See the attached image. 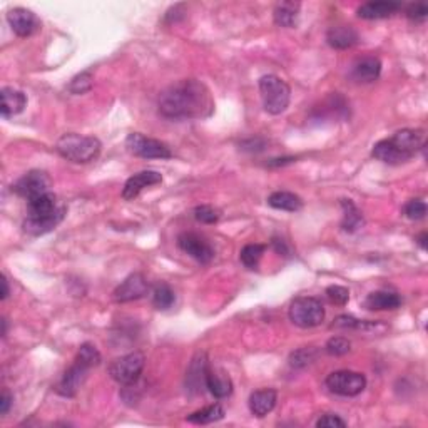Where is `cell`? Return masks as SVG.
<instances>
[{"label":"cell","mask_w":428,"mask_h":428,"mask_svg":"<svg viewBox=\"0 0 428 428\" xmlns=\"http://www.w3.org/2000/svg\"><path fill=\"white\" fill-rule=\"evenodd\" d=\"M159 114L166 119H203L214 111L209 89L198 79H182L161 92Z\"/></svg>","instance_id":"6da1fadb"},{"label":"cell","mask_w":428,"mask_h":428,"mask_svg":"<svg viewBox=\"0 0 428 428\" xmlns=\"http://www.w3.org/2000/svg\"><path fill=\"white\" fill-rule=\"evenodd\" d=\"M103 144L97 137L83 136V134L67 132L55 142V151L67 161L76 164H87L99 157Z\"/></svg>","instance_id":"7a4b0ae2"},{"label":"cell","mask_w":428,"mask_h":428,"mask_svg":"<svg viewBox=\"0 0 428 428\" xmlns=\"http://www.w3.org/2000/svg\"><path fill=\"white\" fill-rule=\"evenodd\" d=\"M259 92L264 111L271 116H278L288 109L291 101V89L283 79L275 74L263 76L259 79Z\"/></svg>","instance_id":"3957f363"},{"label":"cell","mask_w":428,"mask_h":428,"mask_svg":"<svg viewBox=\"0 0 428 428\" xmlns=\"http://www.w3.org/2000/svg\"><path fill=\"white\" fill-rule=\"evenodd\" d=\"M289 320L300 328H315L325 320V308L320 300L311 296H301L289 305Z\"/></svg>","instance_id":"277c9868"},{"label":"cell","mask_w":428,"mask_h":428,"mask_svg":"<svg viewBox=\"0 0 428 428\" xmlns=\"http://www.w3.org/2000/svg\"><path fill=\"white\" fill-rule=\"evenodd\" d=\"M144 365V353L132 352L121 358H116V360L109 365V375H111L112 380L119 383V385H132V383L139 382Z\"/></svg>","instance_id":"5b68a950"},{"label":"cell","mask_w":428,"mask_h":428,"mask_svg":"<svg viewBox=\"0 0 428 428\" xmlns=\"http://www.w3.org/2000/svg\"><path fill=\"white\" fill-rule=\"evenodd\" d=\"M326 388L340 397H357L366 388V378L363 373L352 372V370H340L326 377Z\"/></svg>","instance_id":"8992f818"},{"label":"cell","mask_w":428,"mask_h":428,"mask_svg":"<svg viewBox=\"0 0 428 428\" xmlns=\"http://www.w3.org/2000/svg\"><path fill=\"white\" fill-rule=\"evenodd\" d=\"M126 148L134 156L142 159H171L173 153H171L169 146L164 142L153 139V137L142 136L141 132H130L126 139Z\"/></svg>","instance_id":"52a82bcc"},{"label":"cell","mask_w":428,"mask_h":428,"mask_svg":"<svg viewBox=\"0 0 428 428\" xmlns=\"http://www.w3.org/2000/svg\"><path fill=\"white\" fill-rule=\"evenodd\" d=\"M52 187V179L46 171H28L27 174H24L22 178L17 179L15 185H12V191L15 194H19L24 199H34L37 196L51 193Z\"/></svg>","instance_id":"ba28073f"},{"label":"cell","mask_w":428,"mask_h":428,"mask_svg":"<svg viewBox=\"0 0 428 428\" xmlns=\"http://www.w3.org/2000/svg\"><path fill=\"white\" fill-rule=\"evenodd\" d=\"M179 250L185 251L191 258L201 264L211 263L214 258V250L203 236L196 233H181L178 236Z\"/></svg>","instance_id":"9c48e42d"},{"label":"cell","mask_w":428,"mask_h":428,"mask_svg":"<svg viewBox=\"0 0 428 428\" xmlns=\"http://www.w3.org/2000/svg\"><path fill=\"white\" fill-rule=\"evenodd\" d=\"M149 293V283L141 273H132L114 289L112 298L116 303H129V301L144 298Z\"/></svg>","instance_id":"30bf717a"},{"label":"cell","mask_w":428,"mask_h":428,"mask_svg":"<svg viewBox=\"0 0 428 428\" xmlns=\"http://www.w3.org/2000/svg\"><path fill=\"white\" fill-rule=\"evenodd\" d=\"M87 366L79 363V361H74V365L71 366L69 370H65V373L62 375L59 383H57L55 391L60 395V397L65 398H74L79 390L83 388V385L87 380V373H89Z\"/></svg>","instance_id":"8fae6325"},{"label":"cell","mask_w":428,"mask_h":428,"mask_svg":"<svg viewBox=\"0 0 428 428\" xmlns=\"http://www.w3.org/2000/svg\"><path fill=\"white\" fill-rule=\"evenodd\" d=\"M7 20H9V26L14 31V34L19 35V37H31L40 27L37 15L32 10L24 9V7H15V9L9 10Z\"/></svg>","instance_id":"7c38bea8"},{"label":"cell","mask_w":428,"mask_h":428,"mask_svg":"<svg viewBox=\"0 0 428 428\" xmlns=\"http://www.w3.org/2000/svg\"><path fill=\"white\" fill-rule=\"evenodd\" d=\"M65 218V206H59L52 214L42 216V218H26L24 219V231L31 236H44L55 230Z\"/></svg>","instance_id":"4fadbf2b"},{"label":"cell","mask_w":428,"mask_h":428,"mask_svg":"<svg viewBox=\"0 0 428 428\" xmlns=\"http://www.w3.org/2000/svg\"><path fill=\"white\" fill-rule=\"evenodd\" d=\"M161 182L162 176L157 171H141V173L134 174V176H130L128 181H126L124 189H122V198H124L126 201H132V199H136L137 196L141 194L142 189L161 185Z\"/></svg>","instance_id":"5bb4252c"},{"label":"cell","mask_w":428,"mask_h":428,"mask_svg":"<svg viewBox=\"0 0 428 428\" xmlns=\"http://www.w3.org/2000/svg\"><path fill=\"white\" fill-rule=\"evenodd\" d=\"M382 74V62L378 57L368 55L363 57V59L357 60L353 64L352 72H350V77L354 80V83L360 84H370L375 83Z\"/></svg>","instance_id":"9a60e30c"},{"label":"cell","mask_w":428,"mask_h":428,"mask_svg":"<svg viewBox=\"0 0 428 428\" xmlns=\"http://www.w3.org/2000/svg\"><path fill=\"white\" fill-rule=\"evenodd\" d=\"M402 9V3L391 2V0H378V2H366L358 7L357 14L360 19L378 20L388 19Z\"/></svg>","instance_id":"2e32d148"},{"label":"cell","mask_w":428,"mask_h":428,"mask_svg":"<svg viewBox=\"0 0 428 428\" xmlns=\"http://www.w3.org/2000/svg\"><path fill=\"white\" fill-rule=\"evenodd\" d=\"M209 368L207 365L206 353H196V357L191 361L189 370L186 373V386L189 391H201V386H206V372Z\"/></svg>","instance_id":"e0dca14e"},{"label":"cell","mask_w":428,"mask_h":428,"mask_svg":"<svg viewBox=\"0 0 428 428\" xmlns=\"http://www.w3.org/2000/svg\"><path fill=\"white\" fill-rule=\"evenodd\" d=\"M276 402H278V393L276 390L273 388H263V390H256L250 395V410L255 417L263 418L266 417L270 411L276 406Z\"/></svg>","instance_id":"ac0fdd59"},{"label":"cell","mask_w":428,"mask_h":428,"mask_svg":"<svg viewBox=\"0 0 428 428\" xmlns=\"http://www.w3.org/2000/svg\"><path fill=\"white\" fill-rule=\"evenodd\" d=\"M358 32L352 26H333L326 34V42L329 47L338 49V51H345V49H352L357 46Z\"/></svg>","instance_id":"d6986e66"},{"label":"cell","mask_w":428,"mask_h":428,"mask_svg":"<svg viewBox=\"0 0 428 428\" xmlns=\"http://www.w3.org/2000/svg\"><path fill=\"white\" fill-rule=\"evenodd\" d=\"M0 97H2V117H14L26 109L27 105V96L22 91H17L14 87H3L0 91Z\"/></svg>","instance_id":"ffe728a7"},{"label":"cell","mask_w":428,"mask_h":428,"mask_svg":"<svg viewBox=\"0 0 428 428\" xmlns=\"http://www.w3.org/2000/svg\"><path fill=\"white\" fill-rule=\"evenodd\" d=\"M372 156L375 159H378V161L385 162V164H390V166H398V164H403V162L410 161V159L406 157L405 154H403L402 151L398 149L390 139L378 141L377 144L373 146Z\"/></svg>","instance_id":"44dd1931"},{"label":"cell","mask_w":428,"mask_h":428,"mask_svg":"<svg viewBox=\"0 0 428 428\" xmlns=\"http://www.w3.org/2000/svg\"><path fill=\"white\" fill-rule=\"evenodd\" d=\"M402 305V298L397 293L391 291H373L366 296L363 307L370 311H386V309H397Z\"/></svg>","instance_id":"7402d4cb"},{"label":"cell","mask_w":428,"mask_h":428,"mask_svg":"<svg viewBox=\"0 0 428 428\" xmlns=\"http://www.w3.org/2000/svg\"><path fill=\"white\" fill-rule=\"evenodd\" d=\"M300 9H301L300 2H280L278 6L275 7V12H273L275 24L284 28L296 27V24H298Z\"/></svg>","instance_id":"603a6c76"},{"label":"cell","mask_w":428,"mask_h":428,"mask_svg":"<svg viewBox=\"0 0 428 428\" xmlns=\"http://www.w3.org/2000/svg\"><path fill=\"white\" fill-rule=\"evenodd\" d=\"M206 388L211 391V395H214L216 398H228L233 393V382L228 375L213 372L211 368H207L206 372Z\"/></svg>","instance_id":"cb8c5ba5"},{"label":"cell","mask_w":428,"mask_h":428,"mask_svg":"<svg viewBox=\"0 0 428 428\" xmlns=\"http://www.w3.org/2000/svg\"><path fill=\"white\" fill-rule=\"evenodd\" d=\"M57 199L52 193L37 196L34 199H28L27 201V216L26 218H42V216L52 214L57 211Z\"/></svg>","instance_id":"d4e9b609"},{"label":"cell","mask_w":428,"mask_h":428,"mask_svg":"<svg viewBox=\"0 0 428 428\" xmlns=\"http://www.w3.org/2000/svg\"><path fill=\"white\" fill-rule=\"evenodd\" d=\"M268 205L275 207V209L296 213V211H300L301 207H303V199H301L298 194L289 193V191H276V193L270 194Z\"/></svg>","instance_id":"484cf974"},{"label":"cell","mask_w":428,"mask_h":428,"mask_svg":"<svg viewBox=\"0 0 428 428\" xmlns=\"http://www.w3.org/2000/svg\"><path fill=\"white\" fill-rule=\"evenodd\" d=\"M340 205L341 209H343V221H341L343 231H346V233H354V231L360 230V228L363 226L365 219L357 205H354L352 199H341Z\"/></svg>","instance_id":"4316f807"},{"label":"cell","mask_w":428,"mask_h":428,"mask_svg":"<svg viewBox=\"0 0 428 428\" xmlns=\"http://www.w3.org/2000/svg\"><path fill=\"white\" fill-rule=\"evenodd\" d=\"M224 418V409L219 403H214V405L205 406L203 410L194 411L187 417V422L196 423V425H207V423H214L219 422V420Z\"/></svg>","instance_id":"83f0119b"},{"label":"cell","mask_w":428,"mask_h":428,"mask_svg":"<svg viewBox=\"0 0 428 428\" xmlns=\"http://www.w3.org/2000/svg\"><path fill=\"white\" fill-rule=\"evenodd\" d=\"M264 251H266V246H264V244L258 243L246 244V246L241 250V252H239V259H241V263L248 268V270H256L261 258H263Z\"/></svg>","instance_id":"f1b7e54d"},{"label":"cell","mask_w":428,"mask_h":428,"mask_svg":"<svg viewBox=\"0 0 428 428\" xmlns=\"http://www.w3.org/2000/svg\"><path fill=\"white\" fill-rule=\"evenodd\" d=\"M176 301L173 288L168 283H157L153 289V305L157 309H169Z\"/></svg>","instance_id":"f546056e"},{"label":"cell","mask_w":428,"mask_h":428,"mask_svg":"<svg viewBox=\"0 0 428 428\" xmlns=\"http://www.w3.org/2000/svg\"><path fill=\"white\" fill-rule=\"evenodd\" d=\"M318 354H320V352L316 348L305 346V348L296 350V352L289 354V366H293V368H307L308 365H311L316 360Z\"/></svg>","instance_id":"4dcf8cb0"},{"label":"cell","mask_w":428,"mask_h":428,"mask_svg":"<svg viewBox=\"0 0 428 428\" xmlns=\"http://www.w3.org/2000/svg\"><path fill=\"white\" fill-rule=\"evenodd\" d=\"M76 361H79V363H83L87 366V368H96V366L101 365V361H103V357H101L99 350L96 348L92 343H83L80 345L79 352H77Z\"/></svg>","instance_id":"1f68e13d"},{"label":"cell","mask_w":428,"mask_h":428,"mask_svg":"<svg viewBox=\"0 0 428 428\" xmlns=\"http://www.w3.org/2000/svg\"><path fill=\"white\" fill-rule=\"evenodd\" d=\"M94 84V76L91 71H84L80 74H77L74 79L69 83V92L76 94V96H80V94L89 92L92 89Z\"/></svg>","instance_id":"d6a6232c"},{"label":"cell","mask_w":428,"mask_h":428,"mask_svg":"<svg viewBox=\"0 0 428 428\" xmlns=\"http://www.w3.org/2000/svg\"><path fill=\"white\" fill-rule=\"evenodd\" d=\"M373 323H370V321H361L357 320V318L348 316V315H340L336 316L335 320H333L332 328H341V329H365V332H368V329L373 328Z\"/></svg>","instance_id":"836d02e7"},{"label":"cell","mask_w":428,"mask_h":428,"mask_svg":"<svg viewBox=\"0 0 428 428\" xmlns=\"http://www.w3.org/2000/svg\"><path fill=\"white\" fill-rule=\"evenodd\" d=\"M352 350V343H350L348 338L345 336H333L326 341L325 352L332 357H343Z\"/></svg>","instance_id":"e575fe53"},{"label":"cell","mask_w":428,"mask_h":428,"mask_svg":"<svg viewBox=\"0 0 428 428\" xmlns=\"http://www.w3.org/2000/svg\"><path fill=\"white\" fill-rule=\"evenodd\" d=\"M403 213L411 221H420L427 216V205L422 201V199H410L406 203L405 207H403Z\"/></svg>","instance_id":"d590c367"},{"label":"cell","mask_w":428,"mask_h":428,"mask_svg":"<svg viewBox=\"0 0 428 428\" xmlns=\"http://www.w3.org/2000/svg\"><path fill=\"white\" fill-rule=\"evenodd\" d=\"M219 211L214 209L213 206L201 205L198 207H194V218L196 221L203 223V224H214L219 221Z\"/></svg>","instance_id":"8d00e7d4"},{"label":"cell","mask_w":428,"mask_h":428,"mask_svg":"<svg viewBox=\"0 0 428 428\" xmlns=\"http://www.w3.org/2000/svg\"><path fill=\"white\" fill-rule=\"evenodd\" d=\"M326 298L329 300V303L338 305V307H343V305L348 303L350 291H348V288L333 284V286L326 288Z\"/></svg>","instance_id":"74e56055"},{"label":"cell","mask_w":428,"mask_h":428,"mask_svg":"<svg viewBox=\"0 0 428 428\" xmlns=\"http://www.w3.org/2000/svg\"><path fill=\"white\" fill-rule=\"evenodd\" d=\"M405 15L410 20H415V22H420V20H425L428 15V6L423 2H415L406 6Z\"/></svg>","instance_id":"f35d334b"},{"label":"cell","mask_w":428,"mask_h":428,"mask_svg":"<svg viewBox=\"0 0 428 428\" xmlns=\"http://www.w3.org/2000/svg\"><path fill=\"white\" fill-rule=\"evenodd\" d=\"M318 428H336V427H346V422L343 418H340L338 415H323V417L318 418L316 422Z\"/></svg>","instance_id":"ab89813d"},{"label":"cell","mask_w":428,"mask_h":428,"mask_svg":"<svg viewBox=\"0 0 428 428\" xmlns=\"http://www.w3.org/2000/svg\"><path fill=\"white\" fill-rule=\"evenodd\" d=\"M243 151H250V153H258V151H263L266 142L263 139H250V141H243L241 142Z\"/></svg>","instance_id":"60d3db41"},{"label":"cell","mask_w":428,"mask_h":428,"mask_svg":"<svg viewBox=\"0 0 428 428\" xmlns=\"http://www.w3.org/2000/svg\"><path fill=\"white\" fill-rule=\"evenodd\" d=\"M12 402H14V397L10 395L9 390L2 391V398H0V415H7L9 413Z\"/></svg>","instance_id":"b9f144b4"},{"label":"cell","mask_w":428,"mask_h":428,"mask_svg":"<svg viewBox=\"0 0 428 428\" xmlns=\"http://www.w3.org/2000/svg\"><path fill=\"white\" fill-rule=\"evenodd\" d=\"M271 244H273V248H275V251H276V252H280V255H283V256H288L289 248H288V244L284 243V239H281V238H273V239H271Z\"/></svg>","instance_id":"7bdbcfd3"},{"label":"cell","mask_w":428,"mask_h":428,"mask_svg":"<svg viewBox=\"0 0 428 428\" xmlns=\"http://www.w3.org/2000/svg\"><path fill=\"white\" fill-rule=\"evenodd\" d=\"M10 295V288H9V280L6 276H2V301L9 298Z\"/></svg>","instance_id":"ee69618b"},{"label":"cell","mask_w":428,"mask_h":428,"mask_svg":"<svg viewBox=\"0 0 428 428\" xmlns=\"http://www.w3.org/2000/svg\"><path fill=\"white\" fill-rule=\"evenodd\" d=\"M427 239H428V234L425 233V231H423V233H420L417 236V239H415V241H417V244H418L420 248H422V250H427V248H428Z\"/></svg>","instance_id":"f6af8a7d"}]
</instances>
